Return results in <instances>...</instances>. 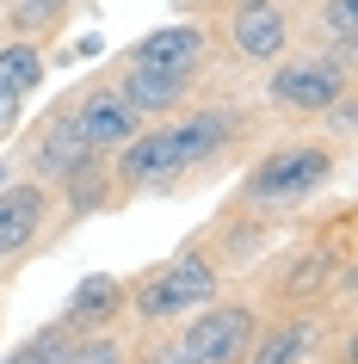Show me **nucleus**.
<instances>
[{
    "label": "nucleus",
    "mask_w": 358,
    "mask_h": 364,
    "mask_svg": "<svg viewBox=\"0 0 358 364\" xmlns=\"http://www.w3.org/2000/svg\"><path fill=\"white\" fill-rule=\"evenodd\" d=\"M216 259H210L204 247H179L167 259V266H154V272H142L136 284H124L130 290V315L136 321H149V327H167V321H179V315H191V309H204L210 296H216Z\"/></svg>",
    "instance_id": "f257e3e1"
},
{
    "label": "nucleus",
    "mask_w": 358,
    "mask_h": 364,
    "mask_svg": "<svg viewBox=\"0 0 358 364\" xmlns=\"http://www.w3.org/2000/svg\"><path fill=\"white\" fill-rule=\"evenodd\" d=\"M327 179H334V154L315 149V142H302V149H278V154H265L260 167L241 179V198L253 204V210H284V204H302V198H315Z\"/></svg>",
    "instance_id": "f03ea898"
},
{
    "label": "nucleus",
    "mask_w": 358,
    "mask_h": 364,
    "mask_svg": "<svg viewBox=\"0 0 358 364\" xmlns=\"http://www.w3.org/2000/svg\"><path fill=\"white\" fill-rule=\"evenodd\" d=\"M253 303H216L191 309V321L173 333L179 346V364H241L247 346H253Z\"/></svg>",
    "instance_id": "7ed1b4c3"
},
{
    "label": "nucleus",
    "mask_w": 358,
    "mask_h": 364,
    "mask_svg": "<svg viewBox=\"0 0 358 364\" xmlns=\"http://www.w3.org/2000/svg\"><path fill=\"white\" fill-rule=\"evenodd\" d=\"M241 112L235 105H210V112H186L173 117V124H161V154H167V186L179 179V173L204 167V161H216V154L241 136Z\"/></svg>",
    "instance_id": "20e7f679"
},
{
    "label": "nucleus",
    "mask_w": 358,
    "mask_h": 364,
    "mask_svg": "<svg viewBox=\"0 0 358 364\" xmlns=\"http://www.w3.org/2000/svg\"><path fill=\"white\" fill-rule=\"evenodd\" d=\"M346 68H334L327 56H297V62H284L278 56V68H272V80H265V93L278 99L284 112H297V117H315V112H327L339 93H346Z\"/></svg>",
    "instance_id": "39448f33"
},
{
    "label": "nucleus",
    "mask_w": 358,
    "mask_h": 364,
    "mask_svg": "<svg viewBox=\"0 0 358 364\" xmlns=\"http://www.w3.org/2000/svg\"><path fill=\"white\" fill-rule=\"evenodd\" d=\"M68 117H75L80 142H87L93 154H117L136 130H142V117L130 112V99L117 93V80H99V87H87V93L68 105Z\"/></svg>",
    "instance_id": "423d86ee"
},
{
    "label": "nucleus",
    "mask_w": 358,
    "mask_h": 364,
    "mask_svg": "<svg viewBox=\"0 0 358 364\" xmlns=\"http://www.w3.org/2000/svg\"><path fill=\"white\" fill-rule=\"evenodd\" d=\"M228 43L241 62H278L290 50V19L278 0H228Z\"/></svg>",
    "instance_id": "0eeeda50"
},
{
    "label": "nucleus",
    "mask_w": 358,
    "mask_h": 364,
    "mask_svg": "<svg viewBox=\"0 0 358 364\" xmlns=\"http://www.w3.org/2000/svg\"><path fill=\"white\" fill-rule=\"evenodd\" d=\"M43 223H50V186L43 179H6L0 186V253L6 259L31 253Z\"/></svg>",
    "instance_id": "6e6552de"
},
{
    "label": "nucleus",
    "mask_w": 358,
    "mask_h": 364,
    "mask_svg": "<svg viewBox=\"0 0 358 364\" xmlns=\"http://www.w3.org/2000/svg\"><path fill=\"white\" fill-rule=\"evenodd\" d=\"M321 346H327L321 315H278V321L253 327V346L241 364H315Z\"/></svg>",
    "instance_id": "1a4fd4ad"
},
{
    "label": "nucleus",
    "mask_w": 358,
    "mask_h": 364,
    "mask_svg": "<svg viewBox=\"0 0 358 364\" xmlns=\"http://www.w3.org/2000/svg\"><path fill=\"white\" fill-rule=\"evenodd\" d=\"M93 167H99V154L80 142L75 117H68V105H62V112L43 124V136L31 142V173H38L43 186H50V179L68 186V179H80V173H93Z\"/></svg>",
    "instance_id": "9d476101"
},
{
    "label": "nucleus",
    "mask_w": 358,
    "mask_h": 364,
    "mask_svg": "<svg viewBox=\"0 0 358 364\" xmlns=\"http://www.w3.org/2000/svg\"><path fill=\"white\" fill-rule=\"evenodd\" d=\"M204 56H210V38L198 31V25H161V31H149V38L130 50V68H161V75L198 80Z\"/></svg>",
    "instance_id": "9b49d317"
},
{
    "label": "nucleus",
    "mask_w": 358,
    "mask_h": 364,
    "mask_svg": "<svg viewBox=\"0 0 358 364\" xmlns=\"http://www.w3.org/2000/svg\"><path fill=\"white\" fill-rule=\"evenodd\" d=\"M124 303H130V290H124V278H112V272H87L75 284V296H68V309H62V327L68 333H99V327H112L117 315H124Z\"/></svg>",
    "instance_id": "f8f14e48"
},
{
    "label": "nucleus",
    "mask_w": 358,
    "mask_h": 364,
    "mask_svg": "<svg viewBox=\"0 0 358 364\" xmlns=\"http://www.w3.org/2000/svg\"><path fill=\"white\" fill-rule=\"evenodd\" d=\"M117 93L130 99L136 117H161V112H179L186 105L191 80L186 75H161V68H124L117 75Z\"/></svg>",
    "instance_id": "ddd939ff"
},
{
    "label": "nucleus",
    "mask_w": 358,
    "mask_h": 364,
    "mask_svg": "<svg viewBox=\"0 0 358 364\" xmlns=\"http://www.w3.org/2000/svg\"><path fill=\"white\" fill-rule=\"evenodd\" d=\"M339 272V253H327V247H309V253H297V266L284 272V284H278V296L290 309H315L321 303V290H327V278Z\"/></svg>",
    "instance_id": "4468645a"
},
{
    "label": "nucleus",
    "mask_w": 358,
    "mask_h": 364,
    "mask_svg": "<svg viewBox=\"0 0 358 364\" xmlns=\"http://www.w3.org/2000/svg\"><path fill=\"white\" fill-rule=\"evenodd\" d=\"M43 80V43L38 38H6L0 43V87L13 99H31Z\"/></svg>",
    "instance_id": "2eb2a0df"
},
{
    "label": "nucleus",
    "mask_w": 358,
    "mask_h": 364,
    "mask_svg": "<svg viewBox=\"0 0 358 364\" xmlns=\"http://www.w3.org/2000/svg\"><path fill=\"white\" fill-rule=\"evenodd\" d=\"M68 346H75V333H68L62 321H50V327H38L19 352H6L0 364H62V358H68Z\"/></svg>",
    "instance_id": "dca6fc26"
},
{
    "label": "nucleus",
    "mask_w": 358,
    "mask_h": 364,
    "mask_svg": "<svg viewBox=\"0 0 358 364\" xmlns=\"http://www.w3.org/2000/svg\"><path fill=\"white\" fill-rule=\"evenodd\" d=\"M62 364H130V346L117 340L112 327H99V333H80Z\"/></svg>",
    "instance_id": "f3484780"
},
{
    "label": "nucleus",
    "mask_w": 358,
    "mask_h": 364,
    "mask_svg": "<svg viewBox=\"0 0 358 364\" xmlns=\"http://www.w3.org/2000/svg\"><path fill=\"white\" fill-rule=\"evenodd\" d=\"M62 13H68V0H13V38H43L50 25H62Z\"/></svg>",
    "instance_id": "a211bd4d"
},
{
    "label": "nucleus",
    "mask_w": 358,
    "mask_h": 364,
    "mask_svg": "<svg viewBox=\"0 0 358 364\" xmlns=\"http://www.w3.org/2000/svg\"><path fill=\"white\" fill-rule=\"evenodd\" d=\"M315 25L327 31L334 43H346V38H358V0H327L315 13Z\"/></svg>",
    "instance_id": "6ab92c4d"
},
{
    "label": "nucleus",
    "mask_w": 358,
    "mask_h": 364,
    "mask_svg": "<svg viewBox=\"0 0 358 364\" xmlns=\"http://www.w3.org/2000/svg\"><path fill=\"white\" fill-rule=\"evenodd\" d=\"M19 105H25V99H13L6 87H0V136H6L13 124H19Z\"/></svg>",
    "instance_id": "aec40b11"
},
{
    "label": "nucleus",
    "mask_w": 358,
    "mask_h": 364,
    "mask_svg": "<svg viewBox=\"0 0 358 364\" xmlns=\"http://www.w3.org/2000/svg\"><path fill=\"white\" fill-rule=\"evenodd\" d=\"M0 186H6V167H0Z\"/></svg>",
    "instance_id": "412c9836"
},
{
    "label": "nucleus",
    "mask_w": 358,
    "mask_h": 364,
    "mask_svg": "<svg viewBox=\"0 0 358 364\" xmlns=\"http://www.w3.org/2000/svg\"><path fill=\"white\" fill-rule=\"evenodd\" d=\"M0 266H6V253H0Z\"/></svg>",
    "instance_id": "4be33fe9"
}]
</instances>
